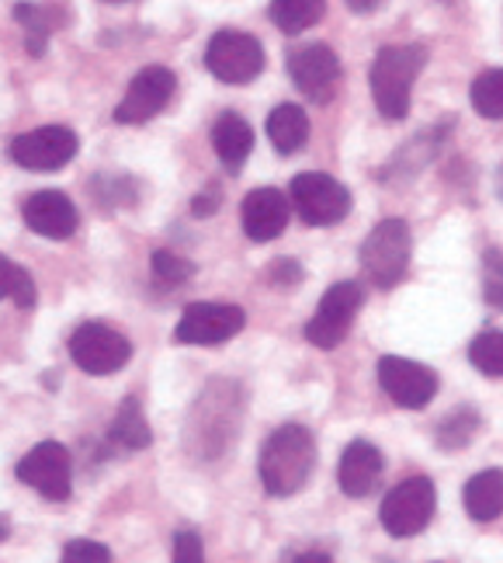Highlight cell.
Returning a JSON list of instances; mask_svg holds the SVG:
<instances>
[{"mask_svg": "<svg viewBox=\"0 0 503 563\" xmlns=\"http://www.w3.org/2000/svg\"><path fill=\"white\" fill-rule=\"evenodd\" d=\"M361 302H365V289L358 282H337V286L326 289L313 320L305 323V338H310V344H316V349H337V344L347 338V331H351Z\"/></svg>", "mask_w": 503, "mask_h": 563, "instance_id": "52a82bcc", "label": "cell"}, {"mask_svg": "<svg viewBox=\"0 0 503 563\" xmlns=\"http://www.w3.org/2000/svg\"><path fill=\"white\" fill-rule=\"evenodd\" d=\"M8 532H11V526H8V515H0V543L8 539Z\"/></svg>", "mask_w": 503, "mask_h": 563, "instance_id": "8d00e7d4", "label": "cell"}, {"mask_svg": "<svg viewBox=\"0 0 503 563\" xmlns=\"http://www.w3.org/2000/svg\"><path fill=\"white\" fill-rule=\"evenodd\" d=\"M323 8L326 0H271V21L286 35H299L316 25L323 18Z\"/></svg>", "mask_w": 503, "mask_h": 563, "instance_id": "7402d4cb", "label": "cell"}, {"mask_svg": "<svg viewBox=\"0 0 503 563\" xmlns=\"http://www.w3.org/2000/svg\"><path fill=\"white\" fill-rule=\"evenodd\" d=\"M289 77L310 101L326 104L337 95L340 59H337V53L331 46H323V42H310V46L289 53Z\"/></svg>", "mask_w": 503, "mask_h": 563, "instance_id": "7c38bea8", "label": "cell"}, {"mask_svg": "<svg viewBox=\"0 0 503 563\" xmlns=\"http://www.w3.org/2000/svg\"><path fill=\"white\" fill-rule=\"evenodd\" d=\"M14 21L21 29H25V49L32 56H42L49 46V21L46 14H42L38 4H29V0H21V4H14Z\"/></svg>", "mask_w": 503, "mask_h": 563, "instance_id": "484cf974", "label": "cell"}, {"mask_svg": "<svg viewBox=\"0 0 503 563\" xmlns=\"http://www.w3.org/2000/svg\"><path fill=\"white\" fill-rule=\"evenodd\" d=\"M361 268L379 289L400 286L410 268V227L403 220H382L361 244Z\"/></svg>", "mask_w": 503, "mask_h": 563, "instance_id": "3957f363", "label": "cell"}, {"mask_svg": "<svg viewBox=\"0 0 503 563\" xmlns=\"http://www.w3.org/2000/svg\"><path fill=\"white\" fill-rule=\"evenodd\" d=\"M80 150V140L74 129L67 125H42V129H32V133L11 140L8 146V157L25 167V170H59L67 167Z\"/></svg>", "mask_w": 503, "mask_h": 563, "instance_id": "9c48e42d", "label": "cell"}, {"mask_svg": "<svg viewBox=\"0 0 503 563\" xmlns=\"http://www.w3.org/2000/svg\"><path fill=\"white\" fill-rule=\"evenodd\" d=\"M476 431H479V415L472 407H458L441 424H437V445L448 449V452H458L476 435Z\"/></svg>", "mask_w": 503, "mask_h": 563, "instance_id": "cb8c5ba5", "label": "cell"}, {"mask_svg": "<svg viewBox=\"0 0 503 563\" xmlns=\"http://www.w3.org/2000/svg\"><path fill=\"white\" fill-rule=\"evenodd\" d=\"M70 358L87 376H112L133 358V344L108 323H80L70 334Z\"/></svg>", "mask_w": 503, "mask_h": 563, "instance_id": "ba28073f", "label": "cell"}, {"mask_svg": "<svg viewBox=\"0 0 503 563\" xmlns=\"http://www.w3.org/2000/svg\"><path fill=\"white\" fill-rule=\"evenodd\" d=\"M292 563H334L326 553H302V556H295Z\"/></svg>", "mask_w": 503, "mask_h": 563, "instance_id": "d590c367", "label": "cell"}, {"mask_svg": "<svg viewBox=\"0 0 503 563\" xmlns=\"http://www.w3.org/2000/svg\"><path fill=\"white\" fill-rule=\"evenodd\" d=\"M347 4H351L355 14H371V11L382 4V0H347Z\"/></svg>", "mask_w": 503, "mask_h": 563, "instance_id": "e575fe53", "label": "cell"}, {"mask_svg": "<svg viewBox=\"0 0 503 563\" xmlns=\"http://www.w3.org/2000/svg\"><path fill=\"white\" fill-rule=\"evenodd\" d=\"M174 563H205V550H202L199 532L181 529L178 536H174Z\"/></svg>", "mask_w": 503, "mask_h": 563, "instance_id": "4dcf8cb0", "label": "cell"}, {"mask_svg": "<svg viewBox=\"0 0 503 563\" xmlns=\"http://www.w3.org/2000/svg\"><path fill=\"white\" fill-rule=\"evenodd\" d=\"M271 278H275V286H295V282H299V265L281 262V265L271 268Z\"/></svg>", "mask_w": 503, "mask_h": 563, "instance_id": "1f68e13d", "label": "cell"}, {"mask_svg": "<svg viewBox=\"0 0 503 563\" xmlns=\"http://www.w3.org/2000/svg\"><path fill=\"white\" fill-rule=\"evenodd\" d=\"M21 216H25V223L38 236H49V241H67L80 227L77 206L63 191H35L25 209H21Z\"/></svg>", "mask_w": 503, "mask_h": 563, "instance_id": "2e32d148", "label": "cell"}, {"mask_svg": "<svg viewBox=\"0 0 503 563\" xmlns=\"http://www.w3.org/2000/svg\"><path fill=\"white\" fill-rule=\"evenodd\" d=\"M434 505H437V494H434V484L427 481V476H406L403 484H396L385 494L379 522L389 536H396V539L417 536L431 526Z\"/></svg>", "mask_w": 503, "mask_h": 563, "instance_id": "277c9868", "label": "cell"}, {"mask_svg": "<svg viewBox=\"0 0 503 563\" xmlns=\"http://www.w3.org/2000/svg\"><path fill=\"white\" fill-rule=\"evenodd\" d=\"M108 439H112L119 449H146L153 442V431L146 424V415L136 397H128L119 404V415L112 421V431H108Z\"/></svg>", "mask_w": 503, "mask_h": 563, "instance_id": "44dd1931", "label": "cell"}, {"mask_svg": "<svg viewBox=\"0 0 503 563\" xmlns=\"http://www.w3.org/2000/svg\"><path fill=\"white\" fill-rule=\"evenodd\" d=\"M382 452L371 445V442H351L344 449L340 456V470H337V481H340V490L347 497H368L371 490L379 487L382 481Z\"/></svg>", "mask_w": 503, "mask_h": 563, "instance_id": "e0dca14e", "label": "cell"}, {"mask_svg": "<svg viewBox=\"0 0 503 563\" xmlns=\"http://www.w3.org/2000/svg\"><path fill=\"white\" fill-rule=\"evenodd\" d=\"M292 199L278 188H254L244 199V233L257 244L278 241L289 227Z\"/></svg>", "mask_w": 503, "mask_h": 563, "instance_id": "9a60e30c", "label": "cell"}, {"mask_svg": "<svg viewBox=\"0 0 503 563\" xmlns=\"http://www.w3.org/2000/svg\"><path fill=\"white\" fill-rule=\"evenodd\" d=\"M247 313L233 307V302H191L181 313L178 328H174V341L178 344H223L244 331Z\"/></svg>", "mask_w": 503, "mask_h": 563, "instance_id": "30bf717a", "label": "cell"}, {"mask_svg": "<svg viewBox=\"0 0 503 563\" xmlns=\"http://www.w3.org/2000/svg\"><path fill=\"white\" fill-rule=\"evenodd\" d=\"M8 299H14V307H21V310H32L35 307V282H32V275L21 268V265H11Z\"/></svg>", "mask_w": 503, "mask_h": 563, "instance_id": "f546056e", "label": "cell"}, {"mask_svg": "<svg viewBox=\"0 0 503 563\" xmlns=\"http://www.w3.org/2000/svg\"><path fill=\"white\" fill-rule=\"evenodd\" d=\"M289 199L302 216V223L310 227H334L351 212V191L337 178L320 175V170H305V175L292 178Z\"/></svg>", "mask_w": 503, "mask_h": 563, "instance_id": "5b68a950", "label": "cell"}, {"mask_svg": "<svg viewBox=\"0 0 503 563\" xmlns=\"http://www.w3.org/2000/svg\"><path fill=\"white\" fill-rule=\"evenodd\" d=\"M212 146H215V157L223 161L230 170H239L244 161L250 157L254 150V129L244 115L236 112H223L212 125Z\"/></svg>", "mask_w": 503, "mask_h": 563, "instance_id": "ac0fdd59", "label": "cell"}, {"mask_svg": "<svg viewBox=\"0 0 503 563\" xmlns=\"http://www.w3.org/2000/svg\"><path fill=\"white\" fill-rule=\"evenodd\" d=\"M316 470V439L302 424L275 428L260 449V484L271 497L299 494Z\"/></svg>", "mask_w": 503, "mask_h": 563, "instance_id": "6da1fadb", "label": "cell"}, {"mask_svg": "<svg viewBox=\"0 0 503 563\" xmlns=\"http://www.w3.org/2000/svg\"><path fill=\"white\" fill-rule=\"evenodd\" d=\"M59 563H112V553H108L104 543H94V539H74L63 550Z\"/></svg>", "mask_w": 503, "mask_h": 563, "instance_id": "f1b7e54d", "label": "cell"}, {"mask_svg": "<svg viewBox=\"0 0 503 563\" xmlns=\"http://www.w3.org/2000/svg\"><path fill=\"white\" fill-rule=\"evenodd\" d=\"M268 136L278 154L292 157L305 146V140H310V119H305L299 104H278L268 115Z\"/></svg>", "mask_w": 503, "mask_h": 563, "instance_id": "ffe728a7", "label": "cell"}, {"mask_svg": "<svg viewBox=\"0 0 503 563\" xmlns=\"http://www.w3.org/2000/svg\"><path fill=\"white\" fill-rule=\"evenodd\" d=\"M174 88H178V77H174L167 67H146L133 77L125 98L115 108V122L119 125H143L153 115H160L164 108L174 98Z\"/></svg>", "mask_w": 503, "mask_h": 563, "instance_id": "4fadbf2b", "label": "cell"}, {"mask_svg": "<svg viewBox=\"0 0 503 563\" xmlns=\"http://www.w3.org/2000/svg\"><path fill=\"white\" fill-rule=\"evenodd\" d=\"M11 265L4 254H0V299H8V278H11Z\"/></svg>", "mask_w": 503, "mask_h": 563, "instance_id": "836d02e7", "label": "cell"}, {"mask_svg": "<svg viewBox=\"0 0 503 563\" xmlns=\"http://www.w3.org/2000/svg\"><path fill=\"white\" fill-rule=\"evenodd\" d=\"M466 511L476 522H493L503 515V470H483L466 484Z\"/></svg>", "mask_w": 503, "mask_h": 563, "instance_id": "d6986e66", "label": "cell"}, {"mask_svg": "<svg viewBox=\"0 0 503 563\" xmlns=\"http://www.w3.org/2000/svg\"><path fill=\"white\" fill-rule=\"evenodd\" d=\"M469 362L483 376H503V331H483L469 344Z\"/></svg>", "mask_w": 503, "mask_h": 563, "instance_id": "d4e9b609", "label": "cell"}, {"mask_svg": "<svg viewBox=\"0 0 503 563\" xmlns=\"http://www.w3.org/2000/svg\"><path fill=\"white\" fill-rule=\"evenodd\" d=\"M483 296L490 307L503 310V251L496 247L483 254Z\"/></svg>", "mask_w": 503, "mask_h": 563, "instance_id": "83f0119b", "label": "cell"}, {"mask_svg": "<svg viewBox=\"0 0 503 563\" xmlns=\"http://www.w3.org/2000/svg\"><path fill=\"white\" fill-rule=\"evenodd\" d=\"M427 63L424 46H385L376 63H371V98H376L379 112L392 122L410 115L413 84Z\"/></svg>", "mask_w": 503, "mask_h": 563, "instance_id": "7a4b0ae2", "label": "cell"}, {"mask_svg": "<svg viewBox=\"0 0 503 563\" xmlns=\"http://www.w3.org/2000/svg\"><path fill=\"white\" fill-rule=\"evenodd\" d=\"M215 206H219V202H215V195H199L191 209H194V216H209V212H215Z\"/></svg>", "mask_w": 503, "mask_h": 563, "instance_id": "d6a6232c", "label": "cell"}, {"mask_svg": "<svg viewBox=\"0 0 503 563\" xmlns=\"http://www.w3.org/2000/svg\"><path fill=\"white\" fill-rule=\"evenodd\" d=\"M21 484L35 487L49 501H67L74 494V473H70V449L63 442H38L25 460L18 463Z\"/></svg>", "mask_w": 503, "mask_h": 563, "instance_id": "8fae6325", "label": "cell"}, {"mask_svg": "<svg viewBox=\"0 0 503 563\" xmlns=\"http://www.w3.org/2000/svg\"><path fill=\"white\" fill-rule=\"evenodd\" d=\"M149 268H153V278H157L160 286H167V289L185 286V282L194 275V265L185 262V257H178V254H170V251H153Z\"/></svg>", "mask_w": 503, "mask_h": 563, "instance_id": "4316f807", "label": "cell"}, {"mask_svg": "<svg viewBox=\"0 0 503 563\" xmlns=\"http://www.w3.org/2000/svg\"><path fill=\"white\" fill-rule=\"evenodd\" d=\"M205 67L223 84H250L260 77V70H265V46L247 32L223 29L209 42Z\"/></svg>", "mask_w": 503, "mask_h": 563, "instance_id": "8992f818", "label": "cell"}, {"mask_svg": "<svg viewBox=\"0 0 503 563\" xmlns=\"http://www.w3.org/2000/svg\"><path fill=\"white\" fill-rule=\"evenodd\" d=\"M496 195H500V202H503V167L496 170Z\"/></svg>", "mask_w": 503, "mask_h": 563, "instance_id": "74e56055", "label": "cell"}, {"mask_svg": "<svg viewBox=\"0 0 503 563\" xmlns=\"http://www.w3.org/2000/svg\"><path fill=\"white\" fill-rule=\"evenodd\" d=\"M469 101L476 108V115L483 119H503V70H483L472 80Z\"/></svg>", "mask_w": 503, "mask_h": 563, "instance_id": "603a6c76", "label": "cell"}, {"mask_svg": "<svg viewBox=\"0 0 503 563\" xmlns=\"http://www.w3.org/2000/svg\"><path fill=\"white\" fill-rule=\"evenodd\" d=\"M379 386L406 410H421L437 397V373L421 362H410L400 355L379 358Z\"/></svg>", "mask_w": 503, "mask_h": 563, "instance_id": "5bb4252c", "label": "cell"}]
</instances>
